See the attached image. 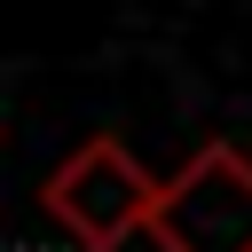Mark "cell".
<instances>
[{"label":"cell","mask_w":252,"mask_h":252,"mask_svg":"<svg viewBox=\"0 0 252 252\" xmlns=\"http://www.w3.org/2000/svg\"><path fill=\"white\" fill-rule=\"evenodd\" d=\"M158 173L118 142V134H87L39 189L47 220L79 244V252H126V236H150L158 220Z\"/></svg>","instance_id":"cell-1"},{"label":"cell","mask_w":252,"mask_h":252,"mask_svg":"<svg viewBox=\"0 0 252 252\" xmlns=\"http://www.w3.org/2000/svg\"><path fill=\"white\" fill-rule=\"evenodd\" d=\"M150 244L158 252H252V158L236 142H205L158 189Z\"/></svg>","instance_id":"cell-2"}]
</instances>
